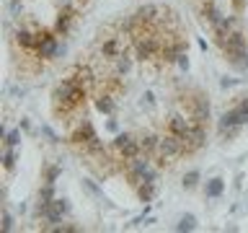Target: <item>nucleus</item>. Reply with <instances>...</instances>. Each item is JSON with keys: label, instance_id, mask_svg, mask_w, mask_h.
Returning <instances> with one entry per match:
<instances>
[{"label": "nucleus", "instance_id": "obj_1", "mask_svg": "<svg viewBox=\"0 0 248 233\" xmlns=\"http://www.w3.org/2000/svg\"><path fill=\"white\" fill-rule=\"evenodd\" d=\"M246 122H248V96H243L235 106L230 109V112L222 114V119H220V135H225V137L238 135V130L243 127Z\"/></svg>", "mask_w": 248, "mask_h": 233}, {"label": "nucleus", "instance_id": "obj_2", "mask_svg": "<svg viewBox=\"0 0 248 233\" xmlns=\"http://www.w3.org/2000/svg\"><path fill=\"white\" fill-rule=\"evenodd\" d=\"M114 150L119 153L124 161H132V158H137V155L142 153V145H140V137H137V135H129V132H124V135H116V140H114Z\"/></svg>", "mask_w": 248, "mask_h": 233}, {"label": "nucleus", "instance_id": "obj_3", "mask_svg": "<svg viewBox=\"0 0 248 233\" xmlns=\"http://www.w3.org/2000/svg\"><path fill=\"white\" fill-rule=\"evenodd\" d=\"M222 189H225L222 179H212V182L204 184V194H207V197H217V194H220Z\"/></svg>", "mask_w": 248, "mask_h": 233}, {"label": "nucleus", "instance_id": "obj_4", "mask_svg": "<svg viewBox=\"0 0 248 233\" xmlns=\"http://www.w3.org/2000/svg\"><path fill=\"white\" fill-rule=\"evenodd\" d=\"M197 179H199V174H197V171H191V174H186V179H184V186H186V189H191V186L197 184Z\"/></svg>", "mask_w": 248, "mask_h": 233}, {"label": "nucleus", "instance_id": "obj_5", "mask_svg": "<svg viewBox=\"0 0 248 233\" xmlns=\"http://www.w3.org/2000/svg\"><path fill=\"white\" fill-rule=\"evenodd\" d=\"M184 228H186V231H191V228H194V217H191V215H186L184 220L178 223V231H184Z\"/></svg>", "mask_w": 248, "mask_h": 233}, {"label": "nucleus", "instance_id": "obj_6", "mask_svg": "<svg viewBox=\"0 0 248 233\" xmlns=\"http://www.w3.org/2000/svg\"><path fill=\"white\" fill-rule=\"evenodd\" d=\"M16 143H18V130H13V132H11V135H8V137H5V145H8V148H13Z\"/></svg>", "mask_w": 248, "mask_h": 233}, {"label": "nucleus", "instance_id": "obj_7", "mask_svg": "<svg viewBox=\"0 0 248 233\" xmlns=\"http://www.w3.org/2000/svg\"><path fill=\"white\" fill-rule=\"evenodd\" d=\"M11 228H13V217L5 213V215H3V231H11Z\"/></svg>", "mask_w": 248, "mask_h": 233}]
</instances>
